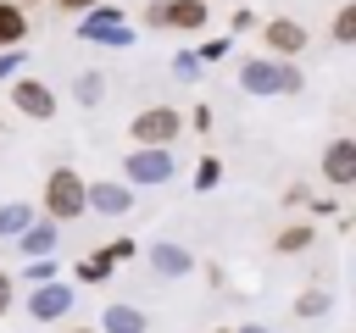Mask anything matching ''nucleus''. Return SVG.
Here are the masks:
<instances>
[{"mask_svg": "<svg viewBox=\"0 0 356 333\" xmlns=\"http://www.w3.org/2000/svg\"><path fill=\"white\" fill-rule=\"evenodd\" d=\"M83 189H89V183H83L72 166H56V172L44 178V211H50L56 222H72V216H83V211H89Z\"/></svg>", "mask_w": 356, "mask_h": 333, "instance_id": "nucleus-1", "label": "nucleus"}, {"mask_svg": "<svg viewBox=\"0 0 356 333\" xmlns=\"http://www.w3.org/2000/svg\"><path fill=\"white\" fill-rule=\"evenodd\" d=\"M178 128H184V117L172 111V105H150V111H139L134 117V144H172L178 139Z\"/></svg>", "mask_w": 356, "mask_h": 333, "instance_id": "nucleus-2", "label": "nucleus"}, {"mask_svg": "<svg viewBox=\"0 0 356 333\" xmlns=\"http://www.w3.org/2000/svg\"><path fill=\"white\" fill-rule=\"evenodd\" d=\"M239 83H245L250 94H273V89H284V94H295V89H300V78H295V67H278V61H250V67L239 72Z\"/></svg>", "mask_w": 356, "mask_h": 333, "instance_id": "nucleus-3", "label": "nucleus"}, {"mask_svg": "<svg viewBox=\"0 0 356 333\" xmlns=\"http://www.w3.org/2000/svg\"><path fill=\"white\" fill-rule=\"evenodd\" d=\"M261 44H267L273 56H300V50L312 44V33H306L300 22H289V17H273V22L261 28Z\"/></svg>", "mask_w": 356, "mask_h": 333, "instance_id": "nucleus-4", "label": "nucleus"}, {"mask_svg": "<svg viewBox=\"0 0 356 333\" xmlns=\"http://www.w3.org/2000/svg\"><path fill=\"white\" fill-rule=\"evenodd\" d=\"M167 172H172L167 144H139V150L128 155V178H134V183H161Z\"/></svg>", "mask_w": 356, "mask_h": 333, "instance_id": "nucleus-5", "label": "nucleus"}, {"mask_svg": "<svg viewBox=\"0 0 356 333\" xmlns=\"http://www.w3.org/2000/svg\"><path fill=\"white\" fill-rule=\"evenodd\" d=\"M150 22H172V28H206V0H156Z\"/></svg>", "mask_w": 356, "mask_h": 333, "instance_id": "nucleus-6", "label": "nucleus"}, {"mask_svg": "<svg viewBox=\"0 0 356 333\" xmlns=\"http://www.w3.org/2000/svg\"><path fill=\"white\" fill-rule=\"evenodd\" d=\"M11 105H17L22 117H56V94H50L39 78H22V83L11 89Z\"/></svg>", "mask_w": 356, "mask_h": 333, "instance_id": "nucleus-7", "label": "nucleus"}, {"mask_svg": "<svg viewBox=\"0 0 356 333\" xmlns=\"http://www.w3.org/2000/svg\"><path fill=\"white\" fill-rule=\"evenodd\" d=\"M323 178H328V183H356V144H350V139H334V144H328Z\"/></svg>", "mask_w": 356, "mask_h": 333, "instance_id": "nucleus-8", "label": "nucleus"}, {"mask_svg": "<svg viewBox=\"0 0 356 333\" xmlns=\"http://www.w3.org/2000/svg\"><path fill=\"white\" fill-rule=\"evenodd\" d=\"M83 39H128V28L117 22V11H111V6H100V11H89V17H83Z\"/></svg>", "mask_w": 356, "mask_h": 333, "instance_id": "nucleus-9", "label": "nucleus"}, {"mask_svg": "<svg viewBox=\"0 0 356 333\" xmlns=\"http://www.w3.org/2000/svg\"><path fill=\"white\" fill-rule=\"evenodd\" d=\"M22 33H28V17H22V6L0 0V44L11 50V44H22Z\"/></svg>", "mask_w": 356, "mask_h": 333, "instance_id": "nucleus-10", "label": "nucleus"}, {"mask_svg": "<svg viewBox=\"0 0 356 333\" xmlns=\"http://www.w3.org/2000/svg\"><path fill=\"white\" fill-rule=\"evenodd\" d=\"M83 200L100 211H128V189H117V183H95V189H83Z\"/></svg>", "mask_w": 356, "mask_h": 333, "instance_id": "nucleus-11", "label": "nucleus"}, {"mask_svg": "<svg viewBox=\"0 0 356 333\" xmlns=\"http://www.w3.org/2000/svg\"><path fill=\"white\" fill-rule=\"evenodd\" d=\"M28 311H33V316H61V311H67V289H39V294L28 300Z\"/></svg>", "mask_w": 356, "mask_h": 333, "instance_id": "nucleus-12", "label": "nucleus"}, {"mask_svg": "<svg viewBox=\"0 0 356 333\" xmlns=\"http://www.w3.org/2000/svg\"><path fill=\"white\" fill-rule=\"evenodd\" d=\"M106 327H111V333H145V316H139L134 305H111V311H106Z\"/></svg>", "mask_w": 356, "mask_h": 333, "instance_id": "nucleus-13", "label": "nucleus"}, {"mask_svg": "<svg viewBox=\"0 0 356 333\" xmlns=\"http://www.w3.org/2000/svg\"><path fill=\"white\" fill-rule=\"evenodd\" d=\"M334 39H339V44L356 39V6H339V17H334Z\"/></svg>", "mask_w": 356, "mask_h": 333, "instance_id": "nucleus-14", "label": "nucleus"}, {"mask_svg": "<svg viewBox=\"0 0 356 333\" xmlns=\"http://www.w3.org/2000/svg\"><path fill=\"white\" fill-rule=\"evenodd\" d=\"M306 244H312V228H300V222L278 233V250H306Z\"/></svg>", "mask_w": 356, "mask_h": 333, "instance_id": "nucleus-15", "label": "nucleus"}, {"mask_svg": "<svg viewBox=\"0 0 356 333\" xmlns=\"http://www.w3.org/2000/svg\"><path fill=\"white\" fill-rule=\"evenodd\" d=\"M156 266H161V272H184L189 255H184V250H156Z\"/></svg>", "mask_w": 356, "mask_h": 333, "instance_id": "nucleus-16", "label": "nucleus"}, {"mask_svg": "<svg viewBox=\"0 0 356 333\" xmlns=\"http://www.w3.org/2000/svg\"><path fill=\"white\" fill-rule=\"evenodd\" d=\"M106 266H111L106 255H95V261H78V278H89V283H100V278H106Z\"/></svg>", "mask_w": 356, "mask_h": 333, "instance_id": "nucleus-17", "label": "nucleus"}, {"mask_svg": "<svg viewBox=\"0 0 356 333\" xmlns=\"http://www.w3.org/2000/svg\"><path fill=\"white\" fill-rule=\"evenodd\" d=\"M22 244H28V250H50L56 233H50V228H33V233H22Z\"/></svg>", "mask_w": 356, "mask_h": 333, "instance_id": "nucleus-18", "label": "nucleus"}, {"mask_svg": "<svg viewBox=\"0 0 356 333\" xmlns=\"http://www.w3.org/2000/svg\"><path fill=\"white\" fill-rule=\"evenodd\" d=\"M95 94H100V78H78V100L95 105Z\"/></svg>", "mask_w": 356, "mask_h": 333, "instance_id": "nucleus-19", "label": "nucleus"}, {"mask_svg": "<svg viewBox=\"0 0 356 333\" xmlns=\"http://www.w3.org/2000/svg\"><path fill=\"white\" fill-rule=\"evenodd\" d=\"M323 305H328V294H300V305H295V311H300V316H312V311H323Z\"/></svg>", "mask_w": 356, "mask_h": 333, "instance_id": "nucleus-20", "label": "nucleus"}, {"mask_svg": "<svg viewBox=\"0 0 356 333\" xmlns=\"http://www.w3.org/2000/svg\"><path fill=\"white\" fill-rule=\"evenodd\" d=\"M22 222H28V211H17V205H11V211H0V233H6V228H22Z\"/></svg>", "mask_w": 356, "mask_h": 333, "instance_id": "nucleus-21", "label": "nucleus"}, {"mask_svg": "<svg viewBox=\"0 0 356 333\" xmlns=\"http://www.w3.org/2000/svg\"><path fill=\"white\" fill-rule=\"evenodd\" d=\"M200 56H206V61H222V56H228V39H211V44L200 50Z\"/></svg>", "mask_w": 356, "mask_h": 333, "instance_id": "nucleus-22", "label": "nucleus"}, {"mask_svg": "<svg viewBox=\"0 0 356 333\" xmlns=\"http://www.w3.org/2000/svg\"><path fill=\"white\" fill-rule=\"evenodd\" d=\"M6 305H11V278L0 272V316H6Z\"/></svg>", "mask_w": 356, "mask_h": 333, "instance_id": "nucleus-23", "label": "nucleus"}, {"mask_svg": "<svg viewBox=\"0 0 356 333\" xmlns=\"http://www.w3.org/2000/svg\"><path fill=\"white\" fill-rule=\"evenodd\" d=\"M67 11H89V6H100V0H61Z\"/></svg>", "mask_w": 356, "mask_h": 333, "instance_id": "nucleus-24", "label": "nucleus"}, {"mask_svg": "<svg viewBox=\"0 0 356 333\" xmlns=\"http://www.w3.org/2000/svg\"><path fill=\"white\" fill-rule=\"evenodd\" d=\"M67 333H95V327H67Z\"/></svg>", "mask_w": 356, "mask_h": 333, "instance_id": "nucleus-25", "label": "nucleus"}, {"mask_svg": "<svg viewBox=\"0 0 356 333\" xmlns=\"http://www.w3.org/2000/svg\"><path fill=\"white\" fill-rule=\"evenodd\" d=\"M245 333H261V327H245Z\"/></svg>", "mask_w": 356, "mask_h": 333, "instance_id": "nucleus-26", "label": "nucleus"}]
</instances>
